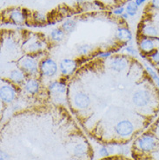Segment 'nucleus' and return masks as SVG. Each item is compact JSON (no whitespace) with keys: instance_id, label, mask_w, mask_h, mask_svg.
I'll list each match as a JSON object with an SVG mask.
<instances>
[{"instance_id":"6","label":"nucleus","mask_w":159,"mask_h":160,"mask_svg":"<svg viewBox=\"0 0 159 160\" xmlns=\"http://www.w3.org/2000/svg\"><path fill=\"white\" fill-rule=\"evenodd\" d=\"M20 66L22 71H24V73H27L29 75H35L38 71L37 61L31 57H26L21 60Z\"/></svg>"},{"instance_id":"36","label":"nucleus","mask_w":159,"mask_h":160,"mask_svg":"<svg viewBox=\"0 0 159 160\" xmlns=\"http://www.w3.org/2000/svg\"><path fill=\"white\" fill-rule=\"evenodd\" d=\"M156 66H157V68L159 69V64H157V65H156Z\"/></svg>"},{"instance_id":"3","label":"nucleus","mask_w":159,"mask_h":160,"mask_svg":"<svg viewBox=\"0 0 159 160\" xmlns=\"http://www.w3.org/2000/svg\"><path fill=\"white\" fill-rule=\"evenodd\" d=\"M157 40V39L141 36L138 40V46L140 51L144 54L150 55L157 49V42H156Z\"/></svg>"},{"instance_id":"9","label":"nucleus","mask_w":159,"mask_h":160,"mask_svg":"<svg viewBox=\"0 0 159 160\" xmlns=\"http://www.w3.org/2000/svg\"><path fill=\"white\" fill-rule=\"evenodd\" d=\"M115 130L117 133L120 136H129L133 132L134 126L129 120H123L117 123V124L116 125Z\"/></svg>"},{"instance_id":"16","label":"nucleus","mask_w":159,"mask_h":160,"mask_svg":"<svg viewBox=\"0 0 159 160\" xmlns=\"http://www.w3.org/2000/svg\"><path fill=\"white\" fill-rule=\"evenodd\" d=\"M9 78L15 84H22L25 81V73L22 70L16 69V70H13V71L10 72Z\"/></svg>"},{"instance_id":"23","label":"nucleus","mask_w":159,"mask_h":160,"mask_svg":"<svg viewBox=\"0 0 159 160\" xmlns=\"http://www.w3.org/2000/svg\"><path fill=\"white\" fill-rule=\"evenodd\" d=\"M92 46L89 44H82L77 47V52L81 55H86L89 52L92 51Z\"/></svg>"},{"instance_id":"25","label":"nucleus","mask_w":159,"mask_h":160,"mask_svg":"<svg viewBox=\"0 0 159 160\" xmlns=\"http://www.w3.org/2000/svg\"><path fill=\"white\" fill-rule=\"evenodd\" d=\"M124 52H126L128 54H130L131 56L135 57L137 55V49L133 45H127L124 48Z\"/></svg>"},{"instance_id":"13","label":"nucleus","mask_w":159,"mask_h":160,"mask_svg":"<svg viewBox=\"0 0 159 160\" xmlns=\"http://www.w3.org/2000/svg\"><path fill=\"white\" fill-rule=\"evenodd\" d=\"M90 103H91L90 97L88 96L86 93L79 92V93H77L74 97V104L77 108H87Z\"/></svg>"},{"instance_id":"7","label":"nucleus","mask_w":159,"mask_h":160,"mask_svg":"<svg viewBox=\"0 0 159 160\" xmlns=\"http://www.w3.org/2000/svg\"><path fill=\"white\" fill-rule=\"evenodd\" d=\"M27 18V12L26 10L20 9H12L9 12V19L12 24L17 25L24 24Z\"/></svg>"},{"instance_id":"22","label":"nucleus","mask_w":159,"mask_h":160,"mask_svg":"<svg viewBox=\"0 0 159 160\" xmlns=\"http://www.w3.org/2000/svg\"><path fill=\"white\" fill-rule=\"evenodd\" d=\"M149 58L151 61V63L157 65L159 64V49H156L154 52L149 55Z\"/></svg>"},{"instance_id":"15","label":"nucleus","mask_w":159,"mask_h":160,"mask_svg":"<svg viewBox=\"0 0 159 160\" xmlns=\"http://www.w3.org/2000/svg\"><path fill=\"white\" fill-rule=\"evenodd\" d=\"M24 88L25 90V92H28L29 94H37L38 93L40 90V84L39 82L37 79L34 78H30L25 83H24Z\"/></svg>"},{"instance_id":"24","label":"nucleus","mask_w":159,"mask_h":160,"mask_svg":"<svg viewBox=\"0 0 159 160\" xmlns=\"http://www.w3.org/2000/svg\"><path fill=\"white\" fill-rule=\"evenodd\" d=\"M33 18L35 19L37 24H44L46 22V18L44 16V14L40 13V12H35Z\"/></svg>"},{"instance_id":"12","label":"nucleus","mask_w":159,"mask_h":160,"mask_svg":"<svg viewBox=\"0 0 159 160\" xmlns=\"http://www.w3.org/2000/svg\"><path fill=\"white\" fill-rule=\"evenodd\" d=\"M115 37L118 41L123 43H129L133 38L132 32L130 29L126 27H118L116 32Z\"/></svg>"},{"instance_id":"21","label":"nucleus","mask_w":159,"mask_h":160,"mask_svg":"<svg viewBox=\"0 0 159 160\" xmlns=\"http://www.w3.org/2000/svg\"><path fill=\"white\" fill-rule=\"evenodd\" d=\"M86 152V146L83 144H77L74 148V154L77 157L84 156Z\"/></svg>"},{"instance_id":"11","label":"nucleus","mask_w":159,"mask_h":160,"mask_svg":"<svg viewBox=\"0 0 159 160\" xmlns=\"http://www.w3.org/2000/svg\"><path fill=\"white\" fill-rule=\"evenodd\" d=\"M49 92L52 93V95L55 96H60L63 95L66 92V84L63 83L62 81H52L50 83L49 86Z\"/></svg>"},{"instance_id":"10","label":"nucleus","mask_w":159,"mask_h":160,"mask_svg":"<svg viewBox=\"0 0 159 160\" xmlns=\"http://www.w3.org/2000/svg\"><path fill=\"white\" fill-rule=\"evenodd\" d=\"M0 97L1 100L4 103H11L16 98V92L9 85H2L0 89Z\"/></svg>"},{"instance_id":"28","label":"nucleus","mask_w":159,"mask_h":160,"mask_svg":"<svg viewBox=\"0 0 159 160\" xmlns=\"http://www.w3.org/2000/svg\"><path fill=\"white\" fill-rule=\"evenodd\" d=\"M42 43L41 42H39V41H36L35 43H33V44H32L31 45H30V50L31 51H37V50H39L41 47H42Z\"/></svg>"},{"instance_id":"35","label":"nucleus","mask_w":159,"mask_h":160,"mask_svg":"<svg viewBox=\"0 0 159 160\" xmlns=\"http://www.w3.org/2000/svg\"><path fill=\"white\" fill-rule=\"evenodd\" d=\"M157 130L159 131V120H158V122H157Z\"/></svg>"},{"instance_id":"29","label":"nucleus","mask_w":159,"mask_h":160,"mask_svg":"<svg viewBox=\"0 0 159 160\" xmlns=\"http://www.w3.org/2000/svg\"><path fill=\"white\" fill-rule=\"evenodd\" d=\"M112 55V52H102L98 54V57L100 58H108L109 57Z\"/></svg>"},{"instance_id":"32","label":"nucleus","mask_w":159,"mask_h":160,"mask_svg":"<svg viewBox=\"0 0 159 160\" xmlns=\"http://www.w3.org/2000/svg\"><path fill=\"white\" fill-rule=\"evenodd\" d=\"M134 1H135V3L137 4L138 6H141V5H143L145 2H147V0H134Z\"/></svg>"},{"instance_id":"18","label":"nucleus","mask_w":159,"mask_h":160,"mask_svg":"<svg viewBox=\"0 0 159 160\" xmlns=\"http://www.w3.org/2000/svg\"><path fill=\"white\" fill-rule=\"evenodd\" d=\"M76 26H77V23H76L75 20L72 19V18H68L65 21H64L61 28L64 30L65 33H72V32H74Z\"/></svg>"},{"instance_id":"4","label":"nucleus","mask_w":159,"mask_h":160,"mask_svg":"<svg viewBox=\"0 0 159 160\" xmlns=\"http://www.w3.org/2000/svg\"><path fill=\"white\" fill-rule=\"evenodd\" d=\"M140 35L142 37H147V38H151L159 40L158 30L157 29L154 24L149 20L144 21L141 24Z\"/></svg>"},{"instance_id":"5","label":"nucleus","mask_w":159,"mask_h":160,"mask_svg":"<svg viewBox=\"0 0 159 160\" xmlns=\"http://www.w3.org/2000/svg\"><path fill=\"white\" fill-rule=\"evenodd\" d=\"M137 145L143 152H151L157 146V139L152 135H144L137 140Z\"/></svg>"},{"instance_id":"20","label":"nucleus","mask_w":159,"mask_h":160,"mask_svg":"<svg viewBox=\"0 0 159 160\" xmlns=\"http://www.w3.org/2000/svg\"><path fill=\"white\" fill-rule=\"evenodd\" d=\"M139 6L136 4L135 1H130L125 6V12L127 13L130 17H134L137 14Z\"/></svg>"},{"instance_id":"30","label":"nucleus","mask_w":159,"mask_h":160,"mask_svg":"<svg viewBox=\"0 0 159 160\" xmlns=\"http://www.w3.org/2000/svg\"><path fill=\"white\" fill-rule=\"evenodd\" d=\"M99 154L102 157L107 156L108 154H109V152H108V149L105 148V147H103V148H101V149H100V151H99Z\"/></svg>"},{"instance_id":"34","label":"nucleus","mask_w":159,"mask_h":160,"mask_svg":"<svg viewBox=\"0 0 159 160\" xmlns=\"http://www.w3.org/2000/svg\"><path fill=\"white\" fill-rule=\"evenodd\" d=\"M84 1V0H77V3H79V4H81V3H83Z\"/></svg>"},{"instance_id":"1","label":"nucleus","mask_w":159,"mask_h":160,"mask_svg":"<svg viewBox=\"0 0 159 160\" xmlns=\"http://www.w3.org/2000/svg\"><path fill=\"white\" fill-rule=\"evenodd\" d=\"M152 99V94L145 89L137 90L132 96V101L138 107H145L150 104Z\"/></svg>"},{"instance_id":"8","label":"nucleus","mask_w":159,"mask_h":160,"mask_svg":"<svg viewBox=\"0 0 159 160\" xmlns=\"http://www.w3.org/2000/svg\"><path fill=\"white\" fill-rule=\"evenodd\" d=\"M77 69V63L75 60L70 58H64L59 64V70L62 75L64 76H71Z\"/></svg>"},{"instance_id":"19","label":"nucleus","mask_w":159,"mask_h":160,"mask_svg":"<svg viewBox=\"0 0 159 160\" xmlns=\"http://www.w3.org/2000/svg\"><path fill=\"white\" fill-rule=\"evenodd\" d=\"M51 38L55 42H61L64 38L65 36V32L62 28H55L51 32Z\"/></svg>"},{"instance_id":"17","label":"nucleus","mask_w":159,"mask_h":160,"mask_svg":"<svg viewBox=\"0 0 159 160\" xmlns=\"http://www.w3.org/2000/svg\"><path fill=\"white\" fill-rule=\"evenodd\" d=\"M144 66H145V70H146V72L149 74V76L151 77L152 81L154 82L156 86L159 90V74L157 73V72L153 67H151L150 64H145Z\"/></svg>"},{"instance_id":"2","label":"nucleus","mask_w":159,"mask_h":160,"mask_svg":"<svg viewBox=\"0 0 159 160\" xmlns=\"http://www.w3.org/2000/svg\"><path fill=\"white\" fill-rule=\"evenodd\" d=\"M41 73L45 77H53L57 72V64L52 58H45L42 60L39 64Z\"/></svg>"},{"instance_id":"14","label":"nucleus","mask_w":159,"mask_h":160,"mask_svg":"<svg viewBox=\"0 0 159 160\" xmlns=\"http://www.w3.org/2000/svg\"><path fill=\"white\" fill-rule=\"evenodd\" d=\"M128 61L124 58H121V57H116L113 59L111 61V68L115 71V72H120L123 71L124 69L127 67Z\"/></svg>"},{"instance_id":"31","label":"nucleus","mask_w":159,"mask_h":160,"mask_svg":"<svg viewBox=\"0 0 159 160\" xmlns=\"http://www.w3.org/2000/svg\"><path fill=\"white\" fill-rule=\"evenodd\" d=\"M10 159V158L9 156L3 151H1V160H9Z\"/></svg>"},{"instance_id":"27","label":"nucleus","mask_w":159,"mask_h":160,"mask_svg":"<svg viewBox=\"0 0 159 160\" xmlns=\"http://www.w3.org/2000/svg\"><path fill=\"white\" fill-rule=\"evenodd\" d=\"M112 12H113V14H115L117 16H121L122 14H123L125 12V7H123V6L117 7L112 11Z\"/></svg>"},{"instance_id":"26","label":"nucleus","mask_w":159,"mask_h":160,"mask_svg":"<svg viewBox=\"0 0 159 160\" xmlns=\"http://www.w3.org/2000/svg\"><path fill=\"white\" fill-rule=\"evenodd\" d=\"M150 8L152 9L153 11L159 12V0H151Z\"/></svg>"},{"instance_id":"33","label":"nucleus","mask_w":159,"mask_h":160,"mask_svg":"<svg viewBox=\"0 0 159 160\" xmlns=\"http://www.w3.org/2000/svg\"><path fill=\"white\" fill-rule=\"evenodd\" d=\"M120 17H121V18H123V19H124V20L128 19V18H130V16L128 15L126 12H124V13H123V14H122V15H121Z\"/></svg>"}]
</instances>
